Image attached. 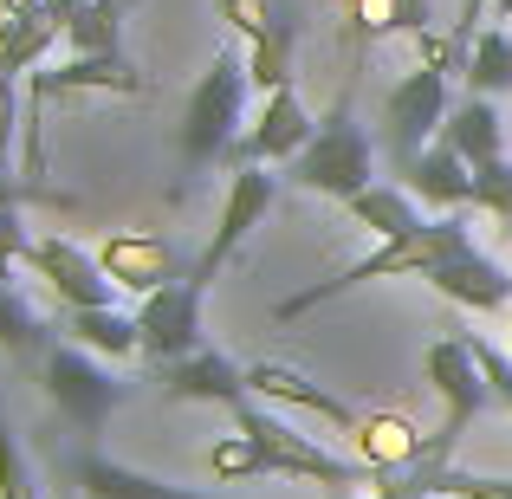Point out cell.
<instances>
[{
  "label": "cell",
  "mask_w": 512,
  "mask_h": 499,
  "mask_svg": "<svg viewBox=\"0 0 512 499\" xmlns=\"http://www.w3.org/2000/svg\"><path fill=\"white\" fill-rule=\"evenodd\" d=\"M461 247H474V240H467V227L454 221V214H441V221H422V227H409V234H396V240H376V253L350 260L338 279H312V286H299L292 299H279L273 318H279V325H292V318L318 312V305L344 299V292L370 286V279H402V273L428 279L441 260H448V253H461Z\"/></svg>",
  "instance_id": "1"
},
{
  "label": "cell",
  "mask_w": 512,
  "mask_h": 499,
  "mask_svg": "<svg viewBox=\"0 0 512 499\" xmlns=\"http://www.w3.org/2000/svg\"><path fill=\"white\" fill-rule=\"evenodd\" d=\"M247 91H253V78H247V59H240L234 46L227 52H214V65L195 78V91H188V104H182V163L188 169H208V163H221V156H234L240 150V137H247Z\"/></svg>",
  "instance_id": "2"
},
{
  "label": "cell",
  "mask_w": 512,
  "mask_h": 499,
  "mask_svg": "<svg viewBox=\"0 0 512 499\" xmlns=\"http://www.w3.org/2000/svg\"><path fill=\"white\" fill-rule=\"evenodd\" d=\"M143 72H130L124 52H72L65 65H39L26 72V175H46V104L52 98H143Z\"/></svg>",
  "instance_id": "3"
},
{
  "label": "cell",
  "mask_w": 512,
  "mask_h": 499,
  "mask_svg": "<svg viewBox=\"0 0 512 499\" xmlns=\"http://www.w3.org/2000/svg\"><path fill=\"white\" fill-rule=\"evenodd\" d=\"M422 370H428V383H435L441 409H448V415H441V428L428 435L422 467H454L461 435L480 422V415H487L493 383H487V370H480V357H474V337H441V344H428Z\"/></svg>",
  "instance_id": "4"
},
{
  "label": "cell",
  "mask_w": 512,
  "mask_h": 499,
  "mask_svg": "<svg viewBox=\"0 0 512 499\" xmlns=\"http://www.w3.org/2000/svg\"><path fill=\"white\" fill-rule=\"evenodd\" d=\"M370 169H376V156H370V137H363L357 111H350V85H344L338 104L325 111V124H318V137L286 163V175L305 188V195L350 201L357 188H370Z\"/></svg>",
  "instance_id": "5"
},
{
  "label": "cell",
  "mask_w": 512,
  "mask_h": 499,
  "mask_svg": "<svg viewBox=\"0 0 512 499\" xmlns=\"http://www.w3.org/2000/svg\"><path fill=\"white\" fill-rule=\"evenodd\" d=\"M234 428H240V435H253V448H260V474H279V480H318V487H357V480H370V467H363V461H338V454L312 448L299 428L279 422V415H266L253 396L234 409Z\"/></svg>",
  "instance_id": "6"
},
{
  "label": "cell",
  "mask_w": 512,
  "mask_h": 499,
  "mask_svg": "<svg viewBox=\"0 0 512 499\" xmlns=\"http://www.w3.org/2000/svg\"><path fill=\"white\" fill-rule=\"evenodd\" d=\"M39 376H46V396L59 402V415L78 428V435H98V428L111 422V409L130 396V389L117 383V376L104 370V363L91 357L85 344H59V350H46Z\"/></svg>",
  "instance_id": "7"
},
{
  "label": "cell",
  "mask_w": 512,
  "mask_h": 499,
  "mask_svg": "<svg viewBox=\"0 0 512 499\" xmlns=\"http://www.w3.org/2000/svg\"><path fill=\"white\" fill-rule=\"evenodd\" d=\"M448 111H454L448 72H435V65H409V72L396 78V91L383 98V137H389V156H396V163L422 156L428 143L441 137Z\"/></svg>",
  "instance_id": "8"
},
{
  "label": "cell",
  "mask_w": 512,
  "mask_h": 499,
  "mask_svg": "<svg viewBox=\"0 0 512 499\" xmlns=\"http://www.w3.org/2000/svg\"><path fill=\"white\" fill-rule=\"evenodd\" d=\"M273 195H279L273 163H240V169H234V182H227V201H221V221H214V240L201 247V260L188 266V273H195L201 286H214V273H221V266L234 260L240 247H247V234L266 221Z\"/></svg>",
  "instance_id": "9"
},
{
  "label": "cell",
  "mask_w": 512,
  "mask_h": 499,
  "mask_svg": "<svg viewBox=\"0 0 512 499\" xmlns=\"http://www.w3.org/2000/svg\"><path fill=\"white\" fill-rule=\"evenodd\" d=\"M201 299H208V286H201L195 273L175 279V286L150 292V299L137 305V331H143V357L163 370V363H182L201 350Z\"/></svg>",
  "instance_id": "10"
},
{
  "label": "cell",
  "mask_w": 512,
  "mask_h": 499,
  "mask_svg": "<svg viewBox=\"0 0 512 499\" xmlns=\"http://www.w3.org/2000/svg\"><path fill=\"white\" fill-rule=\"evenodd\" d=\"M312 137H318L312 111L299 104V91H292V85H279V91H266V98H260V117L247 124L234 163H292Z\"/></svg>",
  "instance_id": "11"
},
{
  "label": "cell",
  "mask_w": 512,
  "mask_h": 499,
  "mask_svg": "<svg viewBox=\"0 0 512 499\" xmlns=\"http://www.w3.org/2000/svg\"><path fill=\"white\" fill-rule=\"evenodd\" d=\"M98 266L111 273V286L137 292V299H150V292H163V286H175V279H188L182 253H175L163 234H104Z\"/></svg>",
  "instance_id": "12"
},
{
  "label": "cell",
  "mask_w": 512,
  "mask_h": 499,
  "mask_svg": "<svg viewBox=\"0 0 512 499\" xmlns=\"http://www.w3.org/2000/svg\"><path fill=\"white\" fill-rule=\"evenodd\" d=\"M26 266L59 292V305H111V273L98 266V253H85L78 240H65V234L33 240Z\"/></svg>",
  "instance_id": "13"
},
{
  "label": "cell",
  "mask_w": 512,
  "mask_h": 499,
  "mask_svg": "<svg viewBox=\"0 0 512 499\" xmlns=\"http://www.w3.org/2000/svg\"><path fill=\"white\" fill-rule=\"evenodd\" d=\"M428 286L441 292L448 305H461V312H506L512 305V273L500 260H487V253H474V247H461V253H448V260L428 273Z\"/></svg>",
  "instance_id": "14"
},
{
  "label": "cell",
  "mask_w": 512,
  "mask_h": 499,
  "mask_svg": "<svg viewBox=\"0 0 512 499\" xmlns=\"http://www.w3.org/2000/svg\"><path fill=\"white\" fill-rule=\"evenodd\" d=\"M247 389L260 402H279V409H299V415H318L325 428H357V409H350L344 396H331L325 383H312L305 370H292V363H253L247 370Z\"/></svg>",
  "instance_id": "15"
},
{
  "label": "cell",
  "mask_w": 512,
  "mask_h": 499,
  "mask_svg": "<svg viewBox=\"0 0 512 499\" xmlns=\"http://www.w3.org/2000/svg\"><path fill=\"white\" fill-rule=\"evenodd\" d=\"M163 396H169V402H221V409L234 415L240 402L253 396V389H247V370H240V363H227L221 350L201 344L195 357L163 363Z\"/></svg>",
  "instance_id": "16"
},
{
  "label": "cell",
  "mask_w": 512,
  "mask_h": 499,
  "mask_svg": "<svg viewBox=\"0 0 512 499\" xmlns=\"http://www.w3.org/2000/svg\"><path fill=\"white\" fill-rule=\"evenodd\" d=\"M350 441H357V461L370 467V474H409L428 454V435L409 415H357Z\"/></svg>",
  "instance_id": "17"
},
{
  "label": "cell",
  "mask_w": 512,
  "mask_h": 499,
  "mask_svg": "<svg viewBox=\"0 0 512 499\" xmlns=\"http://www.w3.org/2000/svg\"><path fill=\"white\" fill-rule=\"evenodd\" d=\"M402 188H409V195H422L428 208H474V169L461 163V156L448 150V143H428L422 156H409V163H402Z\"/></svg>",
  "instance_id": "18"
},
{
  "label": "cell",
  "mask_w": 512,
  "mask_h": 499,
  "mask_svg": "<svg viewBox=\"0 0 512 499\" xmlns=\"http://www.w3.org/2000/svg\"><path fill=\"white\" fill-rule=\"evenodd\" d=\"M441 143H448L454 156H461L467 169L493 163V156H506V124H500V104L480 98V91H467V98H454L448 124H441Z\"/></svg>",
  "instance_id": "19"
},
{
  "label": "cell",
  "mask_w": 512,
  "mask_h": 499,
  "mask_svg": "<svg viewBox=\"0 0 512 499\" xmlns=\"http://www.w3.org/2000/svg\"><path fill=\"white\" fill-rule=\"evenodd\" d=\"M350 52L376 46V39H415L435 26V0H344Z\"/></svg>",
  "instance_id": "20"
},
{
  "label": "cell",
  "mask_w": 512,
  "mask_h": 499,
  "mask_svg": "<svg viewBox=\"0 0 512 499\" xmlns=\"http://www.w3.org/2000/svg\"><path fill=\"white\" fill-rule=\"evenodd\" d=\"M72 487L85 499H201L188 487L156 480V474H137V467H124V461H104V454H78L72 461Z\"/></svg>",
  "instance_id": "21"
},
{
  "label": "cell",
  "mask_w": 512,
  "mask_h": 499,
  "mask_svg": "<svg viewBox=\"0 0 512 499\" xmlns=\"http://www.w3.org/2000/svg\"><path fill=\"white\" fill-rule=\"evenodd\" d=\"M65 337L85 344L91 357H137L143 350L137 318H124L117 305H65Z\"/></svg>",
  "instance_id": "22"
},
{
  "label": "cell",
  "mask_w": 512,
  "mask_h": 499,
  "mask_svg": "<svg viewBox=\"0 0 512 499\" xmlns=\"http://www.w3.org/2000/svg\"><path fill=\"white\" fill-rule=\"evenodd\" d=\"M344 208H350V221H357L370 240H396V234H409V227H422V214H415V195H409V188H396V182L357 188Z\"/></svg>",
  "instance_id": "23"
},
{
  "label": "cell",
  "mask_w": 512,
  "mask_h": 499,
  "mask_svg": "<svg viewBox=\"0 0 512 499\" xmlns=\"http://www.w3.org/2000/svg\"><path fill=\"white\" fill-rule=\"evenodd\" d=\"M65 20H52L46 7L39 13H20V20H0V78H26L52 46H59Z\"/></svg>",
  "instance_id": "24"
},
{
  "label": "cell",
  "mask_w": 512,
  "mask_h": 499,
  "mask_svg": "<svg viewBox=\"0 0 512 499\" xmlns=\"http://www.w3.org/2000/svg\"><path fill=\"white\" fill-rule=\"evenodd\" d=\"M292 46H299V26L292 20H279V26H266L260 39H247V78H253V91H279V85H292Z\"/></svg>",
  "instance_id": "25"
},
{
  "label": "cell",
  "mask_w": 512,
  "mask_h": 499,
  "mask_svg": "<svg viewBox=\"0 0 512 499\" xmlns=\"http://www.w3.org/2000/svg\"><path fill=\"white\" fill-rule=\"evenodd\" d=\"M65 46L91 52V59L124 52V0H91V7H78L72 20H65Z\"/></svg>",
  "instance_id": "26"
},
{
  "label": "cell",
  "mask_w": 512,
  "mask_h": 499,
  "mask_svg": "<svg viewBox=\"0 0 512 499\" xmlns=\"http://www.w3.org/2000/svg\"><path fill=\"white\" fill-rule=\"evenodd\" d=\"M467 91H480V98L512 91V33H500V26L474 33V46H467Z\"/></svg>",
  "instance_id": "27"
},
{
  "label": "cell",
  "mask_w": 512,
  "mask_h": 499,
  "mask_svg": "<svg viewBox=\"0 0 512 499\" xmlns=\"http://www.w3.org/2000/svg\"><path fill=\"white\" fill-rule=\"evenodd\" d=\"M39 344H46V325L33 318V305L13 286H0V350H7V357H33Z\"/></svg>",
  "instance_id": "28"
},
{
  "label": "cell",
  "mask_w": 512,
  "mask_h": 499,
  "mask_svg": "<svg viewBox=\"0 0 512 499\" xmlns=\"http://www.w3.org/2000/svg\"><path fill=\"white\" fill-rule=\"evenodd\" d=\"M208 474L221 480V487H234V480H260V448H253V435H221L208 448Z\"/></svg>",
  "instance_id": "29"
},
{
  "label": "cell",
  "mask_w": 512,
  "mask_h": 499,
  "mask_svg": "<svg viewBox=\"0 0 512 499\" xmlns=\"http://www.w3.org/2000/svg\"><path fill=\"white\" fill-rule=\"evenodd\" d=\"M474 208L512 227V163H506V156H493V163L474 169Z\"/></svg>",
  "instance_id": "30"
},
{
  "label": "cell",
  "mask_w": 512,
  "mask_h": 499,
  "mask_svg": "<svg viewBox=\"0 0 512 499\" xmlns=\"http://www.w3.org/2000/svg\"><path fill=\"white\" fill-rule=\"evenodd\" d=\"M0 499H39L33 467H26V454H20V441H13L7 415H0Z\"/></svg>",
  "instance_id": "31"
},
{
  "label": "cell",
  "mask_w": 512,
  "mask_h": 499,
  "mask_svg": "<svg viewBox=\"0 0 512 499\" xmlns=\"http://www.w3.org/2000/svg\"><path fill=\"white\" fill-rule=\"evenodd\" d=\"M221 20L234 26V39H260L266 26H279L286 13H279L273 0H221Z\"/></svg>",
  "instance_id": "32"
},
{
  "label": "cell",
  "mask_w": 512,
  "mask_h": 499,
  "mask_svg": "<svg viewBox=\"0 0 512 499\" xmlns=\"http://www.w3.org/2000/svg\"><path fill=\"white\" fill-rule=\"evenodd\" d=\"M474 357H480V370H487V383H493V402L512 415V350H493L487 337H474Z\"/></svg>",
  "instance_id": "33"
},
{
  "label": "cell",
  "mask_w": 512,
  "mask_h": 499,
  "mask_svg": "<svg viewBox=\"0 0 512 499\" xmlns=\"http://www.w3.org/2000/svg\"><path fill=\"white\" fill-rule=\"evenodd\" d=\"M33 253V240H26V227H20V201L13 208H0V286L13 279V260H26Z\"/></svg>",
  "instance_id": "34"
},
{
  "label": "cell",
  "mask_w": 512,
  "mask_h": 499,
  "mask_svg": "<svg viewBox=\"0 0 512 499\" xmlns=\"http://www.w3.org/2000/svg\"><path fill=\"white\" fill-rule=\"evenodd\" d=\"M13 137H20V78H0V169L13 156Z\"/></svg>",
  "instance_id": "35"
},
{
  "label": "cell",
  "mask_w": 512,
  "mask_h": 499,
  "mask_svg": "<svg viewBox=\"0 0 512 499\" xmlns=\"http://www.w3.org/2000/svg\"><path fill=\"white\" fill-rule=\"evenodd\" d=\"M39 7H46L52 20H72V13H78V7H91V0H39Z\"/></svg>",
  "instance_id": "36"
},
{
  "label": "cell",
  "mask_w": 512,
  "mask_h": 499,
  "mask_svg": "<svg viewBox=\"0 0 512 499\" xmlns=\"http://www.w3.org/2000/svg\"><path fill=\"white\" fill-rule=\"evenodd\" d=\"M376 499H435V493H402V487H383Z\"/></svg>",
  "instance_id": "37"
},
{
  "label": "cell",
  "mask_w": 512,
  "mask_h": 499,
  "mask_svg": "<svg viewBox=\"0 0 512 499\" xmlns=\"http://www.w3.org/2000/svg\"><path fill=\"white\" fill-rule=\"evenodd\" d=\"M0 182H7V169H0Z\"/></svg>",
  "instance_id": "38"
}]
</instances>
